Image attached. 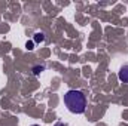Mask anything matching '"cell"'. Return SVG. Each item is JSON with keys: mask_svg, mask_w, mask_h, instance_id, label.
<instances>
[{"mask_svg": "<svg viewBox=\"0 0 128 126\" xmlns=\"http://www.w3.org/2000/svg\"><path fill=\"white\" fill-rule=\"evenodd\" d=\"M118 77H119V80H121V82L128 83V65L121 67V70H119V73H118Z\"/></svg>", "mask_w": 128, "mask_h": 126, "instance_id": "2", "label": "cell"}, {"mask_svg": "<svg viewBox=\"0 0 128 126\" xmlns=\"http://www.w3.org/2000/svg\"><path fill=\"white\" fill-rule=\"evenodd\" d=\"M64 104H66V107L70 113L82 114L86 108V96L80 91L70 89L64 94Z\"/></svg>", "mask_w": 128, "mask_h": 126, "instance_id": "1", "label": "cell"}, {"mask_svg": "<svg viewBox=\"0 0 128 126\" xmlns=\"http://www.w3.org/2000/svg\"><path fill=\"white\" fill-rule=\"evenodd\" d=\"M32 126H40V125H32Z\"/></svg>", "mask_w": 128, "mask_h": 126, "instance_id": "7", "label": "cell"}, {"mask_svg": "<svg viewBox=\"0 0 128 126\" xmlns=\"http://www.w3.org/2000/svg\"><path fill=\"white\" fill-rule=\"evenodd\" d=\"M45 40H46V36H45V33H42V31H37L34 34V37H33L34 43H43Z\"/></svg>", "mask_w": 128, "mask_h": 126, "instance_id": "3", "label": "cell"}, {"mask_svg": "<svg viewBox=\"0 0 128 126\" xmlns=\"http://www.w3.org/2000/svg\"><path fill=\"white\" fill-rule=\"evenodd\" d=\"M54 126H66V125H64L63 122H57V123H55Z\"/></svg>", "mask_w": 128, "mask_h": 126, "instance_id": "6", "label": "cell"}, {"mask_svg": "<svg viewBox=\"0 0 128 126\" xmlns=\"http://www.w3.org/2000/svg\"><path fill=\"white\" fill-rule=\"evenodd\" d=\"M26 48H27L28 51H33V49H34V42H33V40H27V43H26Z\"/></svg>", "mask_w": 128, "mask_h": 126, "instance_id": "5", "label": "cell"}, {"mask_svg": "<svg viewBox=\"0 0 128 126\" xmlns=\"http://www.w3.org/2000/svg\"><path fill=\"white\" fill-rule=\"evenodd\" d=\"M32 71H33V74H34V76H39L42 71H45V65H34Z\"/></svg>", "mask_w": 128, "mask_h": 126, "instance_id": "4", "label": "cell"}]
</instances>
